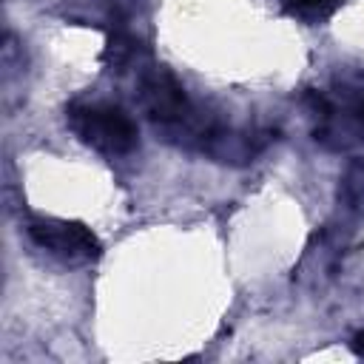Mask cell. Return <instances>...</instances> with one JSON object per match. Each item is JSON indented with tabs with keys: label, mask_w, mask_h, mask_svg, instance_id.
I'll use <instances>...</instances> for the list:
<instances>
[{
	"label": "cell",
	"mask_w": 364,
	"mask_h": 364,
	"mask_svg": "<svg viewBox=\"0 0 364 364\" xmlns=\"http://www.w3.org/2000/svg\"><path fill=\"white\" fill-rule=\"evenodd\" d=\"M284 3L293 6V9H299V11H321L324 6H330L336 0H284Z\"/></svg>",
	"instance_id": "277c9868"
},
{
	"label": "cell",
	"mask_w": 364,
	"mask_h": 364,
	"mask_svg": "<svg viewBox=\"0 0 364 364\" xmlns=\"http://www.w3.org/2000/svg\"><path fill=\"white\" fill-rule=\"evenodd\" d=\"M142 100H145L151 119L159 125H182L185 128L191 122L193 111L188 105V97L179 88V82L165 71H156L142 80Z\"/></svg>",
	"instance_id": "3957f363"
},
{
	"label": "cell",
	"mask_w": 364,
	"mask_h": 364,
	"mask_svg": "<svg viewBox=\"0 0 364 364\" xmlns=\"http://www.w3.org/2000/svg\"><path fill=\"white\" fill-rule=\"evenodd\" d=\"M353 350H355L358 355H364V330H361V333L353 338Z\"/></svg>",
	"instance_id": "5b68a950"
},
{
	"label": "cell",
	"mask_w": 364,
	"mask_h": 364,
	"mask_svg": "<svg viewBox=\"0 0 364 364\" xmlns=\"http://www.w3.org/2000/svg\"><path fill=\"white\" fill-rule=\"evenodd\" d=\"M68 128L94 151L100 154H128L136 145L134 122L114 105H91V102H71L65 108Z\"/></svg>",
	"instance_id": "6da1fadb"
},
{
	"label": "cell",
	"mask_w": 364,
	"mask_h": 364,
	"mask_svg": "<svg viewBox=\"0 0 364 364\" xmlns=\"http://www.w3.org/2000/svg\"><path fill=\"white\" fill-rule=\"evenodd\" d=\"M28 236L37 247L48 250L54 259L68 264L94 262L100 256V239L91 228L71 219H54V216H37L28 222Z\"/></svg>",
	"instance_id": "7a4b0ae2"
}]
</instances>
